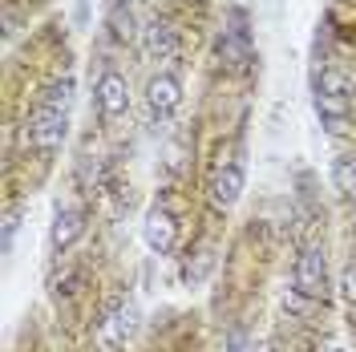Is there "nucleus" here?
<instances>
[{
	"label": "nucleus",
	"instance_id": "20e7f679",
	"mask_svg": "<svg viewBox=\"0 0 356 352\" xmlns=\"http://www.w3.org/2000/svg\"><path fill=\"white\" fill-rule=\"evenodd\" d=\"M146 106H150L158 126H166L178 113V106H182V77H178L175 69L150 73V81H146Z\"/></svg>",
	"mask_w": 356,
	"mask_h": 352
},
{
	"label": "nucleus",
	"instance_id": "6e6552de",
	"mask_svg": "<svg viewBox=\"0 0 356 352\" xmlns=\"http://www.w3.org/2000/svg\"><path fill=\"white\" fill-rule=\"evenodd\" d=\"M142 235H146V243L154 247L158 255H162V251H170V247L178 243V223H175V215H170L166 207H154V211L146 215V231H142Z\"/></svg>",
	"mask_w": 356,
	"mask_h": 352
},
{
	"label": "nucleus",
	"instance_id": "0eeeda50",
	"mask_svg": "<svg viewBox=\"0 0 356 352\" xmlns=\"http://www.w3.org/2000/svg\"><path fill=\"white\" fill-rule=\"evenodd\" d=\"M81 231H86V215L77 211V207H61L57 215H53V231H49V247L57 251V255H65L73 243L81 239Z\"/></svg>",
	"mask_w": 356,
	"mask_h": 352
},
{
	"label": "nucleus",
	"instance_id": "ddd939ff",
	"mask_svg": "<svg viewBox=\"0 0 356 352\" xmlns=\"http://www.w3.org/2000/svg\"><path fill=\"white\" fill-rule=\"evenodd\" d=\"M344 300L356 308V264L344 267Z\"/></svg>",
	"mask_w": 356,
	"mask_h": 352
},
{
	"label": "nucleus",
	"instance_id": "7ed1b4c3",
	"mask_svg": "<svg viewBox=\"0 0 356 352\" xmlns=\"http://www.w3.org/2000/svg\"><path fill=\"white\" fill-rule=\"evenodd\" d=\"M291 287H296L300 296L316 300V304H324V296H328V259H324V247H304V251L296 255Z\"/></svg>",
	"mask_w": 356,
	"mask_h": 352
},
{
	"label": "nucleus",
	"instance_id": "9b49d317",
	"mask_svg": "<svg viewBox=\"0 0 356 352\" xmlns=\"http://www.w3.org/2000/svg\"><path fill=\"white\" fill-rule=\"evenodd\" d=\"M134 29H138V21H134L130 4H126V0H118V4L110 8V33H113V41L130 45L134 41Z\"/></svg>",
	"mask_w": 356,
	"mask_h": 352
},
{
	"label": "nucleus",
	"instance_id": "f03ea898",
	"mask_svg": "<svg viewBox=\"0 0 356 352\" xmlns=\"http://www.w3.org/2000/svg\"><path fill=\"white\" fill-rule=\"evenodd\" d=\"M21 130H24V146L29 150L53 154V150H61V142H65V134H69V113H44L33 106Z\"/></svg>",
	"mask_w": 356,
	"mask_h": 352
},
{
	"label": "nucleus",
	"instance_id": "4468645a",
	"mask_svg": "<svg viewBox=\"0 0 356 352\" xmlns=\"http://www.w3.org/2000/svg\"><path fill=\"white\" fill-rule=\"evenodd\" d=\"M259 352H280V349H271V344H267V349H259Z\"/></svg>",
	"mask_w": 356,
	"mask_h": 352
},
{
	"label": "nucleus",
	"instance_id": "9d476101",
	"mask_svg": "<svg viewBox=\"0 0 356 352\" xmlns=\"http://www.w3.org/2000/svg\"><path fill=\"white\" fill-rule=\"evenodd\" d=\"M332 186L344 198L356 195V154H336L332 158Z\"/></svg>",
	"mask_w": 356,
	"mask_h": 352
},
{
	"label": "nucleus",
	"instance_id": "1a4fd4ad",
	"mask_svg": "<svg viewBox=\"0 0 356 352\" xmlns=\"http://www.w3.org/2000/svg\"><path fill=\"white\" fill-rule=\"evenodd\" d=\"M73 89H77V81H73L69 73H61L57 81H49V86H44V93L37 97V110H44V113H69V106H73Z\"/></svg>",
	"mask_w": 356,
	"mask_h": 352
},
{
	"label": "nucleus",
	"instance_id": "423d86ee",
	"mask_svg": "<svg viewBox=\"0 0 356 352\" xmlns=\"http://www.w3.org/2000/svg\"><path fill=\"white\" fill-rule=\"evenodd\" d=\"M142 45H146V57L158 65H170L182 57V33L170 21H150L142 29Z\"/></svg>",
	"mask_w": 356,
	"mask_h": 352
},
{
	"label": "nucleus",
	"instance_id": "f8f14e48",
	"mask_svg": "<svg viewBox=\"0 0 356 352\" xmlns=\"http://www.w3.org/2000/svg\"><path fill=\"white\" fill-rule=\"evenodd\" d=\"M97 336H102V344H106V349H113V344H118V340L126 336V316H122V304H118V300H113L110 308H106Z\"/></svg>",
	"mask_w": 356,
	"mask_h": 352
},
{
	"label": "nucleus",
	"instance_id": "f257e3e1",
	"mask_svg": "<svg viewBox=\"0 0 356 352\" xmlns=\"http://www.w3.org/2000/svg\"><path fill=\"white\" fill-rule=\"evenodd\" d=\"M93 106L102 113V122H118L130 113V77L122 69L106 65L93 81Z\"/></svg>",
	"mask_w": 356,
	"mask_h": 352
},
{
	"label": "nucleus",
	"instance_id": "39448f33",
	"mask_svg": "<svg viewBox=\"0 0 356 352\" xmlns=\"http://www.w3.org/2000/svg\"><path fill=\"white\" fill-rule=\"evenodd\" d=\"M243 186H247V175H243V162H222L215 178H211V186H207V198H211V207L215 211H231L239 198H243Z\"/></svg>",
	"mask_w": 356,
	"mask_h": 352
}]
</instances>
